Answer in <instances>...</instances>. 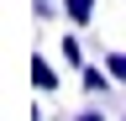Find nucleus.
Here are the masks:
<instances>
[{"mask_svg": "<svg viewBox=\"0 0 126 121\" xmlns=\"http://www.w3.org/2000/svg\"><path fill=\"white\" fill-rule=\"evenodd\" d=\"M79 74H84V89H89V95H105V89L116 84V79H110V69H94V63H84Z\"/></svg>", "mask_w": 126, "mask_h": 121, "instance_id": "2", "label": "nucleus"}, {"mask_svg": "<svg viewBox=\"0 0 126 121\" xmlns=\"http://www.w3.org/2000/svg\"><path fill=\"white\" fill-rule=\"evenodd\" d=\"M58 53L68 58V63H79V69H84V48H79V37H63V42H58Z\"/></svg>", "mask_w": 126, "mask_h": 121, "instance_id": "4", "label": "nucleus"}, {"mask_svg": "<svg viewBox=\"0 0 126 121\" xmlns=\"http://www.w3.org/2000/svg\"><path fill=\"white\" fill-rule=\"evenodd\" d=\"M63 16H68L74 26H89L94 21V0H63Z\"/></svg>", "mask_w": 126, "mask_h": 121, "instance_id": "3", "label": "nucleus"}, {"mask_svg": "<svg viewBox=\"0 0 126 121\" xmlns=\"http://www.w3.org/2000/svg\"><path fill=\"white\" fill-rule=\"evenodd\" d=\"M121 121H126V116H121Z\"/></svg>", "mask_w": 126, "mask_h": 121, "instance_id": "7", "label": "nucleus"}, {"mask_svg": "<svg viewBox=\"0 0 126 121\" xmlns=\"http://www.w3.org/2000/svg\"><path fill=\"white\" fill-rule=\"evenodd\" d=\"M79 121H105V116L100 111H79Z\"/></svg>", "mask_w": 126, "mask_h": 121, "instance_id": "6", "label": "nucleus"}, {"mask_svg": "<svg viewBox=\"0 0 126 121\" xmlns=\"http://www.w3.org/2000/svg\"><path fill=\"white\" fill-rule=\"evenodd\" d=\"M105 69H110L116 84H126V53H105Z\"/></svg>", "mask_w": 126, "mask_h": 121, "instance_id": "5", "label": "nucleus"}, {"mask_svg": "<svg viewBox=\"0 0 126 121\" xmlns=\"http://www.w3.org/2000/svg\"><path fill=\"white\" fill-rule=\"evenodd\" d=\"M32 84L42 89V95H58V74H53V63H47V58L37 53L32 58Z\"/></svg>", "mask_w": 126, "mask_h": 121, "instance_id": "1", "label": "nucleus"}]
</instances>
